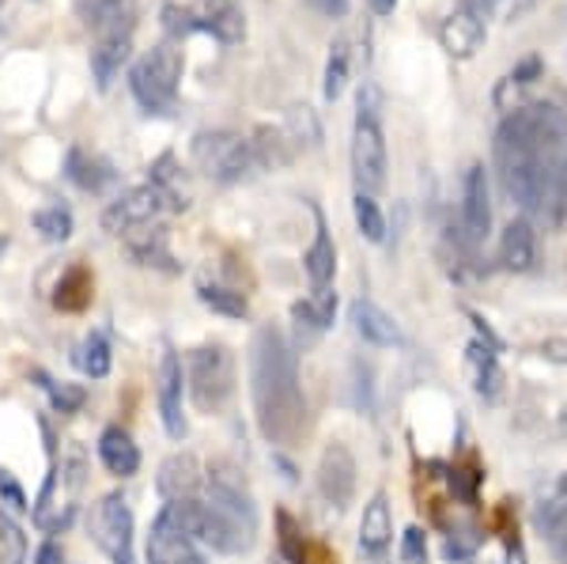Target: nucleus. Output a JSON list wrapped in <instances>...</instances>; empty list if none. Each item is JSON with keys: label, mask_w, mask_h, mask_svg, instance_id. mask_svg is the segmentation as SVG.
Segmentation results:
<instances>
[{"label": "nucleus", "mask_w": 567, "mask_h": 564, "mask_svg": "<svg viewBox=\"0 0 567 564\" xmlns=\"http://www.w3.org/2000/svg\"><path fill=\"white\" fill-rule=\"evenodd\" d=\"M125 247H130V254L141 266H155V269H167L175 273V258H171V247H167V232L163 227H133V232H125Z\"/></svg>", "instance_id": "nucleus-23"}, {"label": "nucleus", "mask_w": 567, "mask_h": 564, "mask_svg": "<svg viewBox=\"0 0 567 564\" xmlns=\"http://www.w3.org/2000/svg\"><path fill=\"white\" fill-rule=\"evenodd\" d=\"M470 371H473V390L492 402V398L499 394V383H503L496 345H492V341H473L470 345Z\"/></svg>", "instance_id": "nucleus-26"}, {"label": "nucleus", "mask_w": 567, "mask_h": 564, "mask_svg": "<svg viewBox=\"0 0 567 564\" xmlns=\"http://www.w3.org/2000/svg\"><path fill=\"white\" fill-rule=\"evenodd\" d=\"M133 53V39H99L95 50H91V76H95L99 91H106L122 76L125 61Z\"/></svg>", "instance_id": "nucleus-25"}, {"label": "nucleus", "mask_w": 567, "mask_h": 564, "mask_svg": "<svg viewBox=\"0 0 567 564\" xmlns=\"http://www.w3.org/2000/svg\"><path fill=\"white\" fill-rule=\"evenodd\" d=\"M560 429L567 432V406H564V413H560Z\"/></svg>", "instance_id": "nucleus-47"}, {"label": "nucleus", "mask_w": 567, "mask_h": 564, "mask_svg": "<svg viewBox=\"0 0 567 564\" xmlns=\"http://www.w3.org/2000/svg\"><path fill=\"white\" fill-rule=\"evenodd\" d=\"M333 315H337V293L333 288H315V296L310 299H299V304H291V318H296L299 326H310L315 334H322L333 326Z\"/></svg>", "instance_id": "nucleus-28"}, {"label": "nucleus", "mask_w": 567, "mask_h": 564, "mask_svg": "<svg viewBox=\"0 0 567 564\" xmlns=\"http://www.w3.org/2000/svg\"><path fill=\"white\" fill-rule=\"evenodd\" d=\"M481 42H484V16L465 0V4L454 8L443 20V27H439V45H443L451 58L465 61L481 50Z\"/></svg>", "instance_id": "nucleus-15"}, {"label": "nucleus", "mask_w": 567, "mask_h": 564, "mask_svg": "<svg viewBox=\"0 0 567 564\" xmlns=\"http://www.w3.org/2000/svg\"><path fill=\"white\" fill-rule=\"evenodd\" d=\"M182 390H186V368H182L178 352H163L159 376H155V394H159V417L171 440L186 435V413H182Z\"/></svg>", "instance_id": "nucleus-11"}, {"label": "nucleus", "mask_w": 567, "mask_h": 564, "mask_svg": "<svg viewBox=\"0 0 567 564\" xmlns=\"http://www.w3.org/2000/svg\"><path fill=\"white\" fill-rule=\"evenodd\" d=\"M393 542V515H390V500L386 493H374L363 507V520H360V553L371 564H382L390 553Z\"/></svg>", "instance_id": "nucleus-16"}, {"label": "nucleus", "mask_w": 567, "mask_h": 564, "mask_svg": "<svg viewBox=\"0 0 567 564\" xmlns=\"http://www.w3.org/2000/svg\"><path fill=\"white\" fill-rule=\"evenodd\" d=\"M31 224H34V232H39L42 239H50V243H65L69 235H72V213H69L65 205L39 208V213L31 216Z\"/></svg>", "instance_id": "nucleus-34"}, {"label": "nucleus", "mask_w": 567, "mask_h": 564, "mask_svg": "<svg viewBox=\"0 0 567 564\" xmlns=\"http://www.w3.org/2000/svg\"><path fill=\"white\" fill-rule=\"evenodd\" d=\"M186 390L200 413H219L235 394V352L219 341L189 349Z\"/></svg>", "instance_id": "nucleus-7"}, {"label": "nucleus", "mask_w": 567, "mask_h": 564, "mask_svg": "<svg viewBox=\"0 0 567 564\" xmlns=\"http://www.w3.org/2000/svg\"><path fill=\"white\" fill-rule=\"evenodd\" d=\"M315 221H318V232H315L310 250L303 254V269L315 288H329V280H333V273H337V247H333V239H329L326 216L318 213V208H315Z\"/></svg>", "instance_id": "nucleus-24"}, {"label": "nucleus", "mask_w": 567, "mask_h": 564, "mask_svg": "<svg viewBox=\"0 0 567 564\" xmlns=\"http://www.w3.org/2000/svg\"><path fill=\"white\" fill-rule=\"evenodd\" d=\"M352 216H355V227H360V235L368 243H382V239H386V216H382V208H379V202H374V194H363V189H355Z\"/></svg>", "instance_id": "nucleus-31"}, {"label": "nucleus", "mask_w": 567, "mask_h": 564, "mask_svg": "<svg viewBox=\"0 0 567 564\" xmlns=\"http://www.w3.org/2000/svg\"><path fill=\"white\" fill-rule=\"evenodd\" d=\"M352 326L355 334H360L368 345H379V349H390V345H401V330L398 322L382 311L379 304H371V299H355L352 304Z\"/></svg>", "instance_id": "nucleus-22"}, {"label": "nucleus", "mask_w": 567, "mask_h": 564, "mask_svg": "<svg viewBox=\"0 0 567 564\" xmlns=\"http://www.w3.org/2000/svg\"><path fill=\"white\" fill-rule=\"evenodd\" d=\"M182 50L171 42L152 45L144 58L133 61L130 69V91L133 99L144 106L148 114H171L178 106V88H182Z\"/></svg>", "instance_id": "nucleus-4"}, {"label": "nucleus", "mask_w": 567, "mask_h": 564, "mask_svg": "<svg viewBox=\"0 0 567 564\" xmlns=\"http://www.w3.org/2000/svg\"><path fill=\"white\" fill-rule=\"evenodd\" d=\"M76 16L99 39H133L136 0H76Z\"/></svg>", "instance_id": "nucleus-13"}, {"label": "nucleus", "mask_w": 567, "mask_h": 564, "mask_svg": "<svg viewBox=\"0 0 567 564\" xmlns=\"http://www.w3.org/2000/svg\"><path fill=\"white\" fill-rule=\"evenodd\" d=\"M72 363H76L87 379H106L110 376V345L103 334H91V338L80 341L76 352H72Z\"/></svg>", "instance_id": "nucleus-30"}, {"label": "nucleus", "mask_w": 567, "mask_h": 564, "mask_svg": "<svg viewBox=\"0 0 567 564\" xmlns=\"http://www.w3.org/2000/svg\"><path fill=\"white\" fill-rule=\"evenodd\" d=\"M197 299L208 307V311H216L224 318H246V311H250V304H246L243 293L224 288V285H208V280H200L197 285Z\"/></svg>", "instance_id": "nucleus-29"}, {"label": "nucleus", "mask_w": 567, "mask_h": 564, "mask_svg": "<svg viewBox=\"0 0 567 564\" xmlns=\"http://www.w3.org/2000/svg\"><path fill=\"white\" fill-rule=\"evenodd\" d=\"M492 227V202H488V175L481 163H470L462 175V232L477 247L488 239Z\"/></svg>", "instance_id": "nucleus-14"}, {"label": "nucleus", "mask_w": 567, "mask_h": 564, "mask_svg": "<svg viewBox=\"0 0 567 564\" xmlns=\"http://www.w3.org/2000/svg\"><path fill=\"white\" fill-rule=\"evenodd\" d=\"M496 175L503 194L545 227L567 224V106L534 99L511 106L496 130Z\"/></svg>", "instance_id": "nucleus-1"}, {"label": "nucleus", "mask_w": 567, "mask_h": 564, "mask_svg": "<svg viewBox=\"0 0 567 564\" xmlns=\"http://www.w3.org/2000/svg\"><path fill=\"white\" fill-rule=\"evenodd\" d=\"M507 539V564H526V553H523V542H518V531H503Z\"/></svg>", "instance_id": "nucleus-43"}, {"label": "nucleus", "mask_w": 567, "mask_h": 564, "mask_svg": "<svg viewBox=\"0 0 567 564\" xmlns=\"http://www.w3.org/2000/svg\"><path fill=\"white\" fill-rule=\"evenodd\" d=\"M186 526V534L216 553H246L258 542V507L243 478L227 466H213L205 478V493L167 504Z\"/></svg>", "instance_id": "nucleus-3"}, {"label": "nucleus", "mask_w": 567, "mask_h": 564, "mask_svg": "<svg viewBox=\"0 0 567 564\" xmlns=\"http://www.w3.org/2000/svg\"><path fill=\"white\" fill-rule=\"evenodd\" d=\"M401 561L405 564H424L427 561V539L420 526H409L405 534H401Z\"/></svg>", "instance_id": "nucleus-39"}, {"label": "nucleus", "mask_w": 567, "mask_h": 564, "mask_svg": "<svg viewBox=\"0 0 567 564\" xmlns=\"http://www.w3.org/2000/svg\"><path fill=\"white\" fill-rule=\"evenodd\" d=\"M167 208H175V202H171V197L163 194L155 182H144V186L125 189L117 202H110L103 208V232L125 235V232H133V227H144V224L159 221Z\"/></svg>", "instance_id": "nucleus-9"}, {"label": "nucleus", "mask_w": 567, "mask_h": 564, "mask_svg": "<svg viewBox=\"0 0 567 564\" xmlns=\"http://www.w3.org/2000/svg\"><path fill=\"white\" fill-rule=\"evenodd\" d=\"M310 8L329 16V20H344L349 16V0H310Z\"/></svg>", "instance_id": "nucleus-42"}, {"label": "nucleus", "mask_w": 567, "mask_h": 564, "mask_svg": "<svg viewBox=\"0 0 567 564\" xmlns=\"http://www.w3.org/2000/svg\"><path fill=\"white\" fill-rule=\"evenodd\" d=\"M470 4H473V8H477V12L484 16V20H488V16H492V12H496V8L503 4V0H470Z\"/></svg>", "instance_id": "nucleus-45"}, {"label": "nucleus", "mask_w": 567, "mask_h": 564, "mask_svg": "<svg viewBox=\"0 0 567 564\" xmlns=\"http://www.w3.org/2000/svg\"><path fill=\"white\" fill-rule=\"evenodd\" d=\"M148 564H200L194 539H189L186 526L178 523V515L171 512V507H163V512L152 520Z\"/></svg>", "instance_id": "nucleus-12"}, {"label": "nucleus", "mask_w": 567, "mask_h": 564, "mask_svg": "<svg viewBox=\"0 0 567 564\" xmlns=\"http://www.w3.org/2000/svg\"><path fill=\"white\" fill-rule=\"evenodd\" d=\"M87 531H91V542L106 553L110 564H136V550H133L136 523H133L130 500L122 493H106L95 507H91Z\"/></svg>", "instance_id": "nucleus-8"}, {"label": "nucleus", "mask_w": 567, "mask_h": 564, "mask_svg": "<svg viewBox=\"0 0 567 564\" xmlns=\"http://www.w3.org/2000/svg\"><path fill=\"white\" fill-rule=\"evenodd\" d=\"M61 561H65V553H61V550H58V545H53V542H45L42 550L34 553V564H61Z\"/></svg>", "instance_id": "nucleus-44"}, {"label": "nucleus", "mask_w": 567, "mask_h": 564, "mask_svg": "<svg viewBox=\"0 0 567 564\" xmlns=\"http://www.w3.org/2000/svg\"><path fill=\"white\" fill-rule=\"evenodd\" d=\"M537 531L556 550V557L567 561V474L556 481V489L537 507Z\"/></svg>", "instance_id": "nucleus-20"}, {"label": "nucleus", "mask_w": 567, "mask_h": 564, "mask_svg": "<svg viewBox=\"0 0 567 564\" xmlns=\"http://www.w3.org/2000/svg\"><path fill=\"white\" fill-rule=\"evenodd\" d=\"M39 383L45 387V394H50V402L58 413H76L80 406H84V387H72V383H53L50 376H42L39 371Z\"/></svg>", "instance_id": "nucleus-37"}, {"label": "nucleus", "mask_w": 567, "mask_h": 564, "mask_svg": "<svg viewBox=\"0 0 567 564\" xmlns=\"http://www.w3.org/2000/svg\"><path fill=\"white\" fill-rule=\"evenodd\" d=\"M344 84H349V42L337 39L329 45V61H326V84H322V95L333 103V99H341Z\"/></svg>", "instance_id": "nucleus-33"}, {"label": "nucleus", "mask_w": 567, "mask_h": 564, "mask_svg": "<svg viewBox=\"0 0 567 564\" xmlns=\"http://www.w3.org/2000/svg\"><path fill=\"white\" fill-rule=\"evenodd\" d=\"M499 262L511 273H529L537 266V232L526 221H511L499 235Z\"/></svg>", "instance_id": "nucleus-19"}, {"label": "nucleus", "mask_w": 567, "mask_h": 564, "mask_svg": "<svg viewBox=\"0 0 567 564\" xmlns=\"http://www.w3.org/2000/svg\"><path fill=\"white\" fill-rule=\"evenodd\" d=\"M69 178L76 182L80 189H103L110 182V167L103 160L87 156L84 148H72L69 152Z\"/></svg>", "instance_id": "nucleus-32"}, {"label": "nucleus", "mask_w": 567, "mask_h": 564, "mask_svg": "<svg viewBox=\"0 0 567 564\" xmlns=\"http://www.w3.org/2000/svg\"><path fill=\"white\" fill-rule=\"evenodd\" d=\"M393 4H398V0H371V8H374L379 16H390V12H393Z\"/></svg>", "instance_id": "nucleus-46"}, {"label": "nucleus", "mask_w": 567, "mask_h": 564, "mask_svg": "<svg viewBox=\"0 0 567 564\" xmlns=\"http://www.w3.org/2000/svg\"><path fill=\"white\" fill-rule=\"evenodd\" d=\"M200 485H205V478H200V466H197L194 454H171V459L159 466V474H155V489H159V496L167 500V504L197 496Z\"/></svg>", "instance_id": "nucleus-18"}, {"label": "nucleus", "mask_w": 567, "mask_h": 564, "mask_svg": "<svg viewBox=\"0 0 567 564\" xmlns=\"http://www.w3.org/2000/svg\"><path fill=\"white\" fill-rule=\"evenodd\" d=\"M288 125H291V133L299 136V144H318V122H315V111H310V106H291L288 111Z\"/></svg>", "instance_id": "nucleus-38"}, {"label": "nucleus", "mask_w": 567, "mask_h": 564, "mask_svg": "<svg viewBox=\"0 0 567 564\" xmlns=\"http://www.w3.org/2000/svg\"><path fill=\"white\" fill-rule=\"evenodd\" d=\"M163 27H167V34H175V39H186V34H194V16H189V8L167 4L163 8Z\"/></svg>", "instance_id": "nucleus-40"}, {"label": "nucleus", "mask_w": 567, "mask_h": 564, "mask_svg": "<svg viewBox=\"0 0 567 564\" xmlns=\"http://www.w3.org/2000/svg\"><path fill=\"white\" fill-rule=\"evenodd\" d=\"M99 459H103V466L114 478H133L136 470H141V448H136L133 435L125 429H117V424H110V429L99 435Z\"/></svg>", "instance_id": "nucleus-21"}, {"label": "nucleus", "mask_w": 567, "mask_h": 564, "mask_svg": "<svg viewBox=\"0 0 567 564\" xmlns=\"http://www.w3.org/2000/svg\"><path fill=\"white\" fill-rule=\"evenodd\" d=\"M194 163L205 178L219 182V186H235V182L250 178L261 171L258 148L235 130H205L194 136Z\"/></svg>", "instance_id": "nucleus-6"}, {"label": "nucleus", "mask_w": 567, "mask_h": 564, "mask_svg": "<svg viewBox=\"0 0 567 564\" xmlns=\"http://www.w3.org/2000/svg\"><path fill=\"white\" fill-rule=\"evenodd\" d=\"M194 16V31H208L219 42H243L246 34V16L235 0H200L189 8Z\"/></svg>", "instance_id": "nucleus-17"}, {"label": "nucleus", "mask_w": 567, "mask_h": 564, "mask_svg": "<svg viewBox=\"0 0 567 564\" xmlns=\"http://www.w3.org/2000/svg\"><path fill=\"white\" fill-rule=\"evenodd\" d=\"M542 69H545L542 58H526L515 72H507V76H503V84L496 88V103L503 106V111H507L511 91H523V88L534 84V80H542Z\"/></svg>", "instance_id": "nucleus-36"}, {"label": "nucleus", "mask_w": 567, "mask_h": 564, "mask_svg": "<svg viewBox=\"0 0 567 564\" xmlns=\"http://www.w3.org/2000/svg\"><path fill=\"white\" fill-rule=\"evenodd\" d=\"M250 394L254 421L277 448H291L307 429V394L299 357L277 326H261L250 341Z\"/></svg>", "instance_id": "nucleus-2"}, {"label": "nucleus", "mask_w": 567, "mask_h": 564, "mask_svg": "<svg viewBox=\"0 0 567 564\" xmlns=\"http://www.w3.org/2000/svg\"><path fill=\"white\" fill-rule=\"evenodd\" d=\"M0 496H4V504H12L16 512H27V496H23V489H20V481H16L8 470H0Z\"/></svg>", "instance_id": "nucleus-41"}, {"label": "nucleus", "mask_w": 567, "mask_h": 564, "mask_svg": "<svg viewBox=\"0 0 567 564\" xmlns=\"http://www.w3.org/2000/svg\"><path fill=\"white\" fill-rule=\"evenodd\" d=\"M386 136H382V114H379V91L371 84L360 91L355 103V130H352V175L355 189L374 194L386 186Z\"/></svg>", "instance_id": "nucleus-5"}, {"label": "nucleus", "mask_w": 567, "mask_h": 564, "mask_svg": "<svg viewBox=\"0 0 567 564\" xmlns=\"http://www.w3.org/2000/svg\"><path fill=\"white\" fill-rule=\"evenodd\" d=\"M8 250V239H4V235H0V254H4Z\"/></svg>", "instance_id": "nucleus-48"}, {"label": "nucleus", "mask_w": 567, "mask_h": 564, "mask_svg": "<svg viewBox=\"0 0 567 564\" xmlns=\"http://www.w3.org/2000/svg\"><path fill=\"white\" fill-rule=\"evenodd\" d=\"M0 564H27V534L4 512H0Z\"/></svg>", "instance_id": "nucleus-35"}, {"label": "nucleus", "mask_w": 567, "mask_h": 564, "mask_svg": "<svg viewBox=\"0 0 567 564\" xmlns=\"http://www.w3.org/2000/svg\"><path fill=\"white\" fill-rule=\"evenodd\" d=\"M91 288H95V280H91V269L87 266H72L61 273L58 288H53V307L58 311H84L91 304Z\"/></svg>", "instance_id": "nucleus-27"}, {"label": "nucleus", "mask_w": 567, "mask_h": 564, "mask_svg": "<svg viewBox=\"0 0 567 564\" xmlns=\"http://www.w3.org/2000/svg\"><path fill=\"white\" fill-rule=\"evenodd\" d=\"M355 454L344 448V443H329V448L322 451V459H318V493H322V500L329 507H337V512H344V507L352 504L355 496Z\"/></svg>", "instance_id": "nucleus-10"}, {"label": "nucleus", "mask_w": 567, "mask_h": 564, "mask_svg": "<svg viewBox=\"0 0 567 564\" xmlns=\"http://www.w3.org/2000/svg\"><path fill=\"white\" fill-rule=\"evenodd\" d=\"M564 564H567V561H564Z\"/></svg>", "instance_id": "nucleus-49"}]
</instances>
